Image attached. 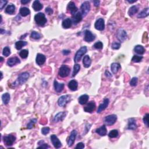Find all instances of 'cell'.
I'll use <instances>...</instances> for the list:
<instances>
[{"label": "cell", "mask_w": 149, "mask_h": 149, "mask_svg": "<svg viewBox=\"0 0 149 149\" xmlns=\"http://www.w3.org/2000/svg\"><path fill=\"white\" fill-rule=\"evenodd\" d=\"M29 73L28 72H23L20 74L18 77H17V81L15 82V83H17L19 84H23L28 81L29 77Z\"/></svg>", "instance_id": "obj_4"}, {"label": "cell", "mask_w": 149, "mask_h": 149, "mask_svg": "<svg viewBox=\"0 0 149 149\" xmlns=\"http://www.w3.org/2000/svg\"><path fill=\"white\" fill-rule=\"evenodd\" d=\"M137 128V125L134 118H130L128 121V129L129 130H135Z\"/></svg>", "instance_id": "obj_23"}, {"label": "cell", "mask_w": 149, "mask_h": 149, "mask_svg": "<svg viewBox=\"0 0 149 149\" xmlns=\"http://www.w3.org/2000/svg\"><path fill=\"white\" fill-rule=\"evenodd\" d=\"M87 51V48L86 46H83L79 49V50L76 52V54L75 55L74 57V61L75 63H78L82 58V57H83V55L86 54Z\"/></svg>", "instance_id": "obj_2"}, {"label": "cell", "mask_w": 149, "mask_h": 149, "mask_svg": "<svg viewBox=\"0 0 149 149\" xmlns=\"http://www.w3.org/2000/svg\"><path fill=\"white\" fill-rule=\"evenodd\" d=\"M143 59V57L138 56V55H134L132 58V61L133 63H140Z\"/></svg>", "instance_id": "obj_43"}, {"label": "cell", "mask_w": 149, "mask_h": 149, "mask_svg": "<svg viewBox=\"0 0 149 149\" xmlns=\"http://www.w3.org/2000/svg\"><path fill=\"white\" fill-rule=\"evenodd\" d=\"M46 58V56L42 54H37L36 59V64L39 66H41L45 63Z\"/></svg>", "instance_id": "obj_18"}, {"label": "cell", "mask_w": 149, "mask_h": 149, "mask_svg": "<svg viewBox=\"0 0 149 149\" xmlns=\"http://www.w3.org/2000/svg\"><path fill=\"white\" fill-rule=\"evenodd\" d=\"M37 119H36V118L30 120V122H29L27 125V128L29 129H31L33 128V127L34 125V124L37 122Z\"/></svg>", "instance_id": "obj_42"}, {"label": "cell", "mask_w": 149, "mask_h": 149, "mask_svg": "<svg viewBox=\"0 0 149 149\" xmlns=\"http://www.w3.org/2000/svg\"><path fill=\"white\" fill-rule=\"evenodd\" d=\"M127 2H128V3H130V4H132L133 3H135V2H136V0H134V1H129V0H127Z\"/></svg>", "instance_id": "obj_57"}, {"label": "cell", "mask_w": 149, "mask_h": 149, "mask_svg": "<svg viewBox=\"0 0 149 149\" xmlns=\"http://www.w3.org/2000/svg\"><path fill=\"white\" fill-rule=\"evenodd\" d=\"M15 6L13 4H10L5 9V13L6 14L12 15L14 14L15 12Z\"/></svg>", "instance_id": "obj_32"}, {"label": "cell", "mask_w": 149, "mask_h": 149, "mask_svg": "<svg viewBox=\"0 0 149 149\" xmlns=\"http://www.w3.org/2000/svg\"><path fill=\"white\" fill-rule=\"evenodd\" d=\"M148 116H149V114H146L144 116L143 119L144 124H145L147 127H148Z\"/></svg>", "instance_id": "obj_47"}, {"label": "cell", "mask_w": 149, "mask_h": 149, "mask_svg": "<svg viewBox=\"0 0 149 149\" xmlns=\"http://www.w3.org/2000/svg\"><path fill=\"white\" fill-rule=\"evenodd\" d=\"M81 14L82 15V16L84 17L86 16L89 11L90 10V4L89 1H84L83 4H82L81 6Z\"/></svg>", "instance_id": "obj_3"}, {"label": "cell", "mask_w": 149, "mask_h": 149, "mask_svg": "<svg viewBox=\"0 0 149 149\" xmlns=\"http://www.w3.org/2000/svg\"><path fill=\"white\" fill-rule=\"evenodd\" d=\"M80 69H81V66H80L79 64H75L74 66H73V71L72 75V77H74L76 76L77 73L79 72Z\"/></svg>", "instance_id": "obj_37"}, {"label": "cell", "mask_w": 149, "mask_h": 149, "mask_svg": "<svg viewBox=\"0 0 149 149\" xmlns=\"http://www.w3.org/2000/svg\"><path fill=\"white\" fill-rule=\"evenodd\" d=\"M63 53L64 55H68L69 53H71V51L69 50H63Z\"/></svg>", "instance_id": "obj_54"}, {"label": "cell", "mask_w": 149, "mask_h": 149, "mask_svg": "<svg viewBox=\"0 0 149 149\" xmlns=\"http://www.w3.org/2000/svg\"><path fill=\"white\" fill-rule=\"evenodd\" d=\"M93 3H94V6H96V7H97V6H99V5H100V1H93Z\"/></svg>", "instance_id": "obj_55"}, {"label": "cell", "mask_w": 149, "mask_h": 149, "mask_svg": "<svg viewBox=\"0 0 149 149\" xmlns=\"http://www.w3.org/2000/svg\"><path fill=\"white\" fill-rule=\"evenodd\" d=\"M82 18H83V16H82L81 13L77 12L76 14H75L74 15H72V19L71 20H72V23L76 25L80 22H81Z\"/></svg>", "instance_id": "obj_15"}, {"label": "cell", "mask_w": 149, "mask_h": 149, "mask_svg": "<svg viewBox=\"0 0 149 149\" xmlns=\"http://www.w3.org/2000/svg\"><path fill=\"white\" fill-rule=\"evenodd\" d=\"M149 15V9L148 8H146L145 9L141 11V12L139 13L137 15V17L138 18H144V17H146L147 16H148Z\"/></svg>", "instance_id": "obj_33"}, {"label": "cell", "mask_w": 149, "mask_h": 149, "mask_svg": "<svg viewBox=\"0 0 149 149\" xmlns=\"http://www.w3.org/2000/svg\"><path fill=\"white\" fill-rule=\"evenodd\" d=\"M30 37H31V38H32L33 39L39 40L41 37V35L39 33L35 32V31H33V32L31 33Z\"/></svg>", "instance_id": "obj_39"}, {"label": "cell", "mask_w": 149, "mask_h": 149, "mask_svg": "<svg viewBox=\"0 0 149 149\" xmlns=\"http://www.w3.org/2000/svg\"><path fill=\"white\" fill-rule=\"evenodd\" d=\"M137 82H138V79L136 77H134L130 80V85L132 87L136 86L137 85Z\"/></svg>", "instance_id": "obj_45"}, {"label": "cell", "mask_w": 149, "mask_h": 149, "mask_svg": "<svg viewBox=\"0 0 149 149\" xmlns=\"http://www.w3.org/2000/svg\"><path fill=\"white\" fill-rule=\"evenodd\" d=\"M138 7L136 5H133L129 8V10L128 11V14L130 16H132L134 15L135 14L138 12Z\"/></svg>", "instance_id": "obj_35"}, {"label": "cell", "mask_w": 149, "mask_h": 149, "mask_svg": "<svg viewBox=\"0 0 149 149\" xmlns=\"http://www.w3.org/2000/svg\"><path fill=\"white\" fill-rule=\"evenodd\" d=\"M1 79H3V72H1Z\"/></svg>", "instance_id": "obj_60"}, {"label": "cell", "mask_w": 149, "mask_h": 149, "mask_svg": "<svg viewBox=\"0 0 149 149\" xmlns=\"http://www.w3.org/2000/svg\"><path fill=\"white\" fill-rule=\"evenodd\" d=\"M109 102H110V101H109V99H107V98L104 99L103 100V103H101L100 105L99 106V108H98L97 113H100L102 112V111L105 110V109L108 107L109 104Z\"/></svg>", "instance_id": "obj_19"}, {"label": "cell", "mask_w": 149, "mask_h": 149, "mask_svg": "<svg viewBox=\"0 0 149 149\" xmlns=\"http://www.w3.org/2000/svg\"><path fill=\"white\" fill-rule=\"evenodd\" d=\"M78 87V83L75 80H72L68 83V87L72 91H76Z\"/></svg>", "instance_id": "obj_22"}, {"label": "cell", "mask_w": 149, "mask_h": 149, "mask_svg": "<svg viewBox=\"0 0 149 149\" xmlns=\"http://www.w3.org/2000/svg\"><path fill=\"white\" fill-rule=\"evenodd\" d=\"M95 107L96 106H95V102L92 101L87 104V106L84 108V111L86 112L92 113L95 110Z\"/></svg>", "instance_id": "obj_14"}, {"label": "cell", "mask_w": 149, "mask_h": 149, "mask_svg": "<svg viewBox=\"0 0 149 149\" xmlns=\"http://www.w3.org/2000/svg\"><path fill=\"white\" fill-rule=\"evenodd\" d=\"M64 83H59L56 80H55L54 82V86L55 90L58 93L61 92L63 90L64 88Z\"/></svg>", "instance_id": "obj_21"}, {"label": "cell", "mask_w": 149, "mask_h": 149, "mask_svg": "<svg viewBox=\"0 0 149 149\" xmlns=\"http://www.w3.org/2000/svg\"><path fill=\"white\" fill-rule=\"evenodd\" d=\"M19 14L22 16L25 17V16H27L28 15H29L30 14V11L28 8L22 7L20 9Z\"/></svg>", "instance_id": "obj_29"}, {"label": "cell", "mask_w": 149, "mask_h": 149, "mask_svg": "<svg viewBox=\"0 0 149 149\" xmlns=\"http://www.w3.org/2000/svg\"><path fill=\"white\" fill-rule=\"evenodd\" d=\"M105 75H106V76L107 77H110L112 76V75L111 74V73L109 72V71H106V72H105Z\"/></svg>", "instance_id": "obj_53"}, {"label": "cell", "mask_w": 149, "mask_h": 149, "mask_svg": "<svg viewBox=\"0 0 149 149\" xmlns=\"http://www.w3.org/2000/svg\"><path fill=\"white\" fill-rule=\"evenodd\" d=\"M28 44V43L26 41H18L16 42L15 43V47L17 50H21V49L23 47L26 46Z\"/></svg>", "instance_id": "obj_36"}, {"label": "cell", "mask_w": 149, "mask_h": 149, "mask_svg": "<svg viewBox=\"0 0 149 149\" xmlns=\"http://www.w3.org/2000/svg\"><path fill=\"white\" fill-rule=\"evenodd\" d=\"M70 100V96L69 95H62L61 97H60L59 98L58 100V104L59 107H65L66 104H67L69 101Z\"/></svg>", "instance_id": "obj_8"}, {"label": "cell", "mask_w": 149, "mask_h": 149, "mask_svg": "<svg viewBox=\"0 0 149 149\" xmlns=\"http://www.w3.org/2000/svg\"><path fill=\"white\" fill-rule=\"evenodd\" d=\"M8 1H4V0H1L0 1V10H2L4 8V6H5L6 4H7Z\"/></svg>", "instance_id": "obj_49"}, {"label": "cell", "mask_w": 149, "mask_h": 149, "mask_svg": "<svg viewBox=\"0 0 149 149\" xmlns=\"http://www.w3.org/2000/svg\"><path fill=\"white\" fill-rule=\"evenodd\" d=\"M76 136H77L76 130H73L72 132H71L70 136H69V137L68 141H67L68 145L69 147H71L73 145V143H74L75 139H76Z\"/></svg>", "instance_id": "obj_12"}, {"label": "cell", "mask_w": 149, "mask_h": 149, "mask_svg": "<svg viewBox=\"0 0 149 149\" xmlns=\"http://www.w3.org/2000/svg\"><path fill=\"white\" fill-rule=\"evenodd\" d=\"M117 37L119 41L124 42L127 38V33L123 29H119L117 33Z\"/></svg>", "instance_id": "obj_9"}, {"label": "cell", "mask_w": 149, "mask_h": 149, "mask_svg": "<svg viewBox=\"0 0 149 149\" xmlns=\"http://www.w3.org/2000/svg\"><path fill=\"white\" fill-rule=\"evenodd\" d=\"M94 39H95V36L93 34L90 30H85V32H84V41H86L87 42H91L94 40Z\"/></svg>", "instance_id": "obj_13"}, {"label": "cell", "mask_w": 149, "mask_h": 149, "mask_svg": "<svg viewBox=\"0 0 149 149\" xmlns=\"http://www.w3.org/2000/svg\"><path fill=\"white\" fill-rule=\"evenodd\" d=\"M30 1V0H22L21 1V3L22 4H26L29 3Z\"/></svg>", "instance_id": "obj_56"}, {"label": "cell", "mask_w": 149, "mask_h": 149, "mask_svg": "<svg viewBox=\"0 0 149 149\" xmlns=\"http://www.w3.org/2000/svg\"><path fill=\"white\" fill-rule=\"evenodd\" d=\"M4 61V59H3V57H1V63H2Z\"/></svg>", "instance_id": "obj_59"}, {"label": "cell", "mask_w": 149, "mask_h": 149, "mask_svg": "<svg viewBox=\"0 0 149 149\" xmlns=\"http://www.w3.org/2000/svg\"><path fill=\"white\" fill-rule=\"evenodd\" d=\"M5 32V31L3 29H1V34H4V33Z\"/></svg>", "instance_id": "obj_58"}, {"label": "cell", "mask_w": 149, "mask_h": 149, "mask_svg": "<svg viewBox=\"0 0 149 149\" xmlns=\"http://www.w3.org/2000/svg\"><path fill=\"white\" fill-rule=\"evenodd\" d=\"M67 9L69 11L71 14H72V15H74L75 14H76L77 12V10H78V9H77L76 5H75V4L72 1L70 2V3L68 4Z\"/></svg>", "instance_id": "obj_16"}, {"label": "cell", "mask_w": 149, "mask_h": 149, "mask_svg": "<svg viewBox=\"0 0 149 149\" xmlns=\"http://www.w3.org/2000/svg\"><path fill=\"white\" fill-rule=\"evenodd\" d=\"M25 36H27V34H26L25 35H24V36H23V37ZM23 37H21V39H23Z\"/></svg>", "instance_id": "obj_61"}, {"label": "cell", "mask_w": 149, "mask_h": 149, "mask_svg": "<svg viewBox=\"0 0 149 149\" xmlns=\"http://www.w3.org/2000/svg\"><path fill=\"white\" fill-rule=\"evenodd\" d=\"M43 7V5L40 3V2L38 0H36L33 2L32 8L35 11H40Z\"/></svg>", "instance_id": "obj_24"}, {"label": "cell", "mask_w": 149, "mask_h": 149, "mask_svg": "<svg viewBox=\"0 0 149 149\" xmlns=\"http://www.w3.org/2000/svg\"><path fill=\"white\" fill-rule=\"evenodd\" d=\"M117 120V116L115 114H112L107 116L104 119V122L106 125L108 126H111L115 123Z\"/></svg>", "instance_id": "obj_6"}, {"label": "cell", "mask_w": 149, "mask_h": 149, "mask_svg": "<svg viewBox=\"0 0 149 149\" xmlns=\"http://www.w3.org/2000/svg\"><path fill=\"white\" fill-rule=\"evenodd\" d=\"M95 132H96L97 134L100 135L101 136H106L107 135V132L106 126L105 125L101 126L100 128H98L95 130Z\"/></svg>", "instance_id": "obj_25"}, {"label": "cell", "mask_w": 149, "mask_h": 149, "mask_svg": "<svg viewBox=\"0 0 149 149\" xmlns=\"http://www.w3.org/2000/svg\"><path fill=\"white\" fill-rule=\"evenodd\" d=\"M4 143L6 146H11L13 145L14 142L16 140V137L15 136L12 135H8L7 136H5L3 137Z\"/></svg>", "instance_id": "obj_5"}, {"label": "cell", "mask_w": 149, "mask_h": 149, "mask_svg": "<svg viewBox=\"0 0 149 149\" xmlns=\"http://www.w3.org/2000/svg\"><path fill=\"white\" fill-rule=\"evenodd\" d=\"M121 68V66L119 63H112L111 65V71H112V72L113 73H114V74L115 73H117L118 72V70Z\"/></svg>", "instance_id": "obj_30"}, {"label": "cell", "mask_w": 149, "mask_h": 149, "mask_svg": "<svg viewBox=\"0 0 149 149\" xmlns=\"http://www.w3.org/2000/svg\"><path fill=\"white\" fill-rule=\"evenodd\" d=\"M89 99V97L88 95L83 94L79 97L78 99V101L79 104H81V105H84V104H85L87 103Z\"/></svg>", "instance_id": "obj_27"}, {"label": "cell", "mask_w": 149, "mask_h": 149, "mask_svg": "<svg viewBox=\"0 0 149 149\" xmlns=\"http://www.w3.org/2000/svg\"><path fill=\"white\" fill-rule=\"evenodd\" d=\"M72 20L69 18H66L65 19H64L63 21V23H62L63 27L65 29L70 28L71 26H72Z\"/></svg>", "instance_id": "obj_28"}, {"label": "cell", "mask_w": 149, "mask_h": 149, "mask_svg": "<svg viewBox=\"0 0 149 149\" xmlns=\"http://www.w3.org/2000/svg\"><path fill=\"white\" fill-rule=\"evenodd\" d=\"M20 63H21V61H20L19 58H17L16 57H12L8 59L7 65L11 66V67H12V66H14V65H16L17 64H19Z\"/></svg>", "instance_id": "obj_20"}, {"label": "cell", "mask_w": 149, "mask_h": 149, "mask_svg": "<svg viewBox=\"0 0 149 149\" xmlns=\"http://www.w3.org/2000/svg\"><path fill=\"white\" fill-rule=\"evenodd\" d=\"M3 54L4 56L8 57L11 54V49L9 47H5L3 49Z\"/></svg>", "instance_id": "obj_41"}, {"label": "cell", "mask_w": 149, "mask_h": 149, "mask_svg": "<svg viewBox=\"0 0 149 149\" xmlns=\"http://www.w3.org/2000/svg\"><path fill=\"white\" fill-rule=\"evenodd\" d=\"M92 64V60H91L90 57L89 55H85L83 59V64L85 68L90 67Z\"/></svg>", "instance_id": "obj_26"}, {"label": "cell", "mask_w": 149, "mask_h": 149, "mask_svg": "<svg viewBox=\"0 0 149 149\" xmlns=\"http://www.w3.org/2000/svg\"><path fill=\"white\" fill-rule=\"evenodd\" d=\"M34 21L38 25L43 26L47 23V19L43 13L40 12L34 16Z\"/></svg>", "instance_id": "obj_1"}, {"label": "cell", "mask_w": 149, "mask_h": 149, "mask_svg": "<svg viewBox=\"0 0 149 149\" xmlns=\"http://www.w3.org/2000/svg\"><path fill=\"white\" fill-rule=\"evenodd\" d=\"M111 47L114 50H118L121 47V44L117 42H114L111 45Z\"/></svg>", "instance_id": "obj_46"}, {"label": "cell", "mask_w": 149, "mask_h": 149, "mask_svg": "<svg viewBox=\"0 0 149 149\" xmlns=\"http://www.w3.org/2000/svg\"><path fill=\"white\" fill-rule=\"evenodd\" d=\"M46 12L49 15H51L53 14V10L50 7H47L46 8Z\"/></svg>", "instance_id": "obj_51"}, {"label": "cell", "mask_w": 149, "mask_h": 149, "mask_svg": "<svg viewBox=\"0 0 149 149\" xmlns=\"http://www.w3.org/2000/svg\"><path fill=\"white\" fill-rule=\"evenodd\" d=\"M94 27L98 30H104V28H105V22H104V20L102 18L98 19L96 22H95Z\"/></svg>", "instance_id": "obj_10"}, {"label": "cell", "mask_w": 149, "mask_h": 149, "mask_svg": "<svg viewBox=\"0 0 149 149\" xmlns=\"http://www.w3.org/2000/svg\"><path fill=\"white\" fill-rule=\"evenodd\" d=\"M50 129L48 127H44L41 129V133L44 135H46L50 132Z\"/></svg>", "instance_id": "obj_48"}, {"label": "cell", "mask_w": 149, "mask_h": 149, "mask_svg": "<svg viewBox=\"0 0 149 149\" xmlns=\"http://www.w3.org/2000/svg\"><path fill=\"white\" fill-rule=\"evenodd\" d=\"M66 114H67V112H60L59 113L55 115L54 118V122H58L60 121H63V120L65 118Z\"/></svg>", "instance_id": "obj_17"}, {"label": "cell", "mask_w": 149, "mask_h": 149, "mask_svg": "<svg viewBox=\"0 0 149 149\" xmlns=\"http://www.w3.org/2000/svg\"><path fill=\"white\" fill-rule=\"evenodd\" d=\"M76 148H79V149H82L84 148V143H82V142H80L77 144V145L76 146Z\"/></svg>", "instance_id": "obj_52"}, {"label": "cell", "mask_w": 149, "mask_h": 149, "mask_svg": "<svg viewBox=\"0 0 149 149\" xmlns=\"http://www.w3.org/2000/svg\"><path fill=\"white\" fill-rule=\"evenodd\" d=\"M93 47H94L95 48L99 49V50H101V49L103 48V44L101 41H97L94 44Z\"/></svg>", "instance_id": "obj_44"}, {"label": "cell", "mask_w": 149, "mask_h": 149, "mask_svg": "<svg viewBox=\"0 0 149 149\" xmlns=\"http://www.w3.org/2000/svg\"><path fill=\"white\" fill-rule=\"evenodd\" d=\"M134 51L139 55H143L145 52V49L141 45L136 46L134 48Z\"/></svg>", "instance_id": "obj_31"}, {"label": "cell", "mask_w": 149, "mask_h": 149, "mask_svg": "<svg viewBox=\"0 0 149 149\" xmlns=\"http://www.w3.org/2000/svg\"><path fill=\"white\" fill-rule=\"evenodd\" d=\"M70 73V68L66 65H63L60 67L58 72L59 76L61 77H67Z\"/></svg>", "instance_id": "obj_7"}, {"label": "cell", "mask_w": 149, "mask_h": 149, "mask_svg": "<svg viewBox=\"0 0 149 149\" xmlns=\"http://www.w3.org/2000/svg\"><path fill=\"white\" fill-rule=\"evenodd\" d=\"M10 94L8 93H5L3 94L2 95V100H3L4 104L5 105L8 104L10 101Z\"/></svg>", "instance_id": "obj_34"}, {"label": "cell", "mask_w": 149, "mask_h": 149, "mask_svg": "<svg viewBox=\"0 0 149 149\" xmlns=\"http://www.w3.org/2000/svg\"><path fill=\"white\" fill-rule=\"evenodd\" d=\"M50 139L55 148H59L62 146L61 142H60L59 139L58 138V137L55 135H52L50 136Z\"/></svg>", "instance_id": "obj_11"}, {"label": "cell", "mask_w": 149, "mask_h": 149, "mask_svg": "<svg viewBox=\"0 0 149 149\" xmlns=\"http://www.w3.org/2000/svg\"><path fill=\"white\" fill-rule=\"evenodd\" d=\"M50 148V146L48 145V144L44 143V142H43V143H41L39 147H38V148Z\"/></svg>", "instance_id": "obj_50"}, {"label": "cell", "mask_w": 149, "mask_h": 149, "mask_svg": "<svg viewBox=\"0 0 149 149\" xmlns=\"http://www.w3.org/2000/svg\"><path fill=\"white\" fill-rule=\"evenodd\" d=\"M119 135V132L118 130L117 129H114L111 130L110 133L108 134V136L110 137V138H115V137H118V136Z\"/></svg>", "instance_id": "obj_38"}, {"label": "cell", "mask_w": 149, "mask_h": 149, "mask_svg": "<svg viewBox=\"0 0 149 149\" xmlns=\"http://www.w3.org/2000/svg\"><path fill=\"white\" fill-rule=\"evenodd\" d=\"M29 55V51L27 50H23L20 51L19 52V55L22 58L25 59L28 57Z\"/></svg>", "instance_id": "obj_40"}]
</instances>
